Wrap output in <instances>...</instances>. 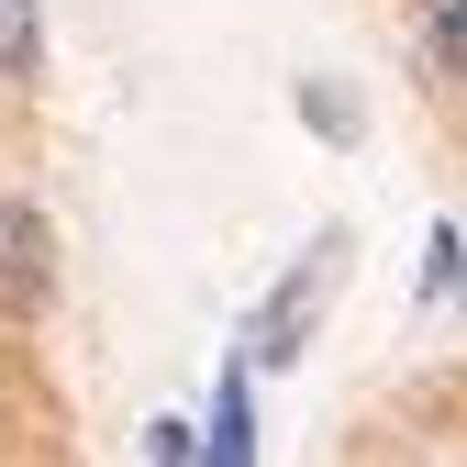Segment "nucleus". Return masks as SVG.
<instances>
[{
    "instance_id": "nucleus-6",
    "label": "nucleus",
    "mask_w": 467,
    "mask_h": 467,
    "mask_svg": "<svg viewBox=\"0 0 467 467\" xmlns=\"http://www.w3.org/2000/svg\"><path fill=\"white\" fill-rule=\"evenodd\" d=\"M301 123L334 134V145H357V100H334V89H301Z\"/></svg>"
},
{
    "instance_id": "nucleus-3",
    "label": "nucleus",
    "mask_w": 467,
    "mask_h": 467,
    "mask_svg": "<svg viewBox=\"0 0 467 467\" xmlns=\"http://www.w3.org/2000/svg\"><path fill=\"white\" fill-rule=\"evenodd\" d=\"M45 67V0H0V78Z\"/></svg>"
},
{
    "instance_id": "nucleus-7",
    "label": "nucleus",
    "mask_w": 467,
    "mask_h": 467,
    "mask_svg": "<svg viewBox=\"0 0 467 467\" xmlns=\"http://www.w3.org/2000/svg\"><path fill=\"white\" fill-rule=\"evenodd\" d=\"M434 289H467V267H456V234H434V245H423V301H434Z\"/></svg>"
},
{
    "instance_id": "nucleus-4",
    "label": "nucleus",
    "mask_w": 467,
    "mask_h": 467,
    "mask_svg": "<svg viewBox=\"0 0 467 467\" xmlns=\"http://www.w3.org/2000/svg\"><path fill=\"white\" fill-rule=\"evenodd\" d=\"M423 67L467 78V0H423Z\"/></svg>"
},
{
    "instance_id": "nucleus-5",
    "label": "nucleus",
    "mask_w": 467,
    "mask_h": 467,
    "mask_svg": "<svg viewBox=\"0 0 467 467\" xmlns=\"http://www.w3.org/2000/svg\"><path fill=\"white\" fill-rule=\"evenodd\" d=\"M256 434H245V379H223V412H212V445L201 456H245Z\"/></svg>"
},
{
    "instance_id": "nucleus-1",
    "label": "nucleus",
    "mask_w": 467,
    "mask_h": 467,
    "mask_svg": "<svg viewBox=\"0 0 467 467\" xmlns=\"http://www.w3.org/2000/svg\"><path fill=\"white\" fill-rule=\"evenodd\" d=\"M334 267H345V234H312V256L267 289V312H256V334H245V357H256V368H289V357L312 345V312H323Z\"/></svg>"
},
{
    "instance_id": "nucleus-2",
    "label": "nucleus",
    "mask_w": 467,
    "mask_h": 467,
    "mask_svg": "<svg viewBox=\"0 0 467 467\" xmlns=\"http://www.w3.org/2000/svg\"><path fill=\"white\" fill-rule=\"evenodd\" d=\"M45 301H56V234L45 212L0 201V312H45Z\"/></svg>"
}]
</instances>
